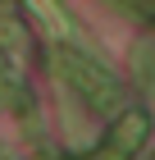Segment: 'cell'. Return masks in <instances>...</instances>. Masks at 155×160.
I'll return each mask as SVG.
<instances>
[{"label": "cell", "instance_id": "4", "mask_svg": "<svg viewBox=\"0 0 155 160\" xmlns=\"http://www.w3.org/2000/svg\"><path fill=\"white\" fill-rule=\"evenodd\" d=\"M132 73L142 78V82H155V37L132 46Z\"/></svg>", "mask_w": 155, "mask_h": 160}, {"label": "cell", "instance_id": "1", "mask_svg": "<svg viewBox=\"0 0 155 160\" xmlns=\"http://www.w3.org/2000/svg\"><path fill=\"white\" fill-rule=\"evenodd\" d=\"M60 73L69 78L73 87H78V96H82L91 110L109 114L114 105H119V82H114V73H109L105 64H96L91 55H73V50H60Z\"/></svg>", "mask_w": 155, "mask_h": 160}, {"label": "cell", "instance_id": "3", "mask_svg": "<svg viewBox=\"0 0 155 160\" xmlns=\"http://www.w3.org/2000/svg\"><path fill=\"white\" fill-rule=\"evenodd\" d=\"M27 14H32L36 23H41V32L55 41H78V32H73V18L60 9V0H23Z\"/></svg>", "mask_w": 155, "mask_h": 160}, {"label": "cell", "instance_id": "2", "mask_svg": "<svg viewBox=\"0 0 155 160\" xmlns=\"http://www.w3.org/2000/svg\"><path fill=\"white\" fill-rule=\"evenodd\" d=\"M146 133H151V114L146 110H128V114L114 119V128L100 137V147L87 160H137V151L146 147Z\"/></svg>", "mask_w": 155, "mask_h": 160}]
</instances>
